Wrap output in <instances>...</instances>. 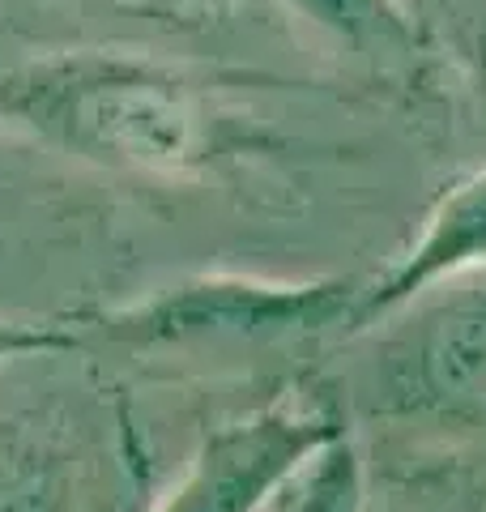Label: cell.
Listing matches in <instances>:
<instances>
[{"label":"cell","mask_w":486,"mask_h":512,"mask_svg":"<svg viewBox=\"0 0 486 512\" xmlns=\"http://www.w3.org/2000/svg\"><path fill=\"white\" fill-rule=\"evenodd\" d=\"M0 124L99 167L180 171L209 146L197 90L128 52H52L0 64Z\"/></svg>","instance_id":"obj_1"},{"label":"cell","mask_w":486,"mask_h":512,"mask_svg":"<svg viewBox=\"0 0 486 512\" xmlns=\"http://www.w3.org/2000/svg\"><path fill=\"white\" fill-rule=\"evenodd\" d=\"M354 282H248L209 278L158 295L145 308L111 320V338L124 342H197V338H290L320 333L354 316Z\"/></svg>","instance_id":"obj_2"},{"label":"cell","mask_w":486,"mask_h":512,"mask_svg":"<svg viewBox=\"0 0 486 512\" xmlns=\"http://www.w3.org/2000/svg\"><path fill=\"white\" fill-rule=\"evenodd\" d=\"M333 436H342V423L312 410L273 406L252 414L205 444L162 512H261Z\"/></svg>","instance_id":"obj_3"},{"label":"cell","mask_w":486,"mask_h":512,"mask_svg":"<svg viewBox=\"0 0 486 512\" xmlns=\"http://www.w3.org/2000/svg\"><path fill=\"white\" fill-rule=\"evenodd\" d=\"M478 265H486V171L465 175L431 205L418 244L405 252L397 269H388L384 282H376L371 291H359L350 320L367 325V320L401 308L418 291H427L431 282L465 274V269Z\"/></svg>","instance_id":"obj_4"},{"label":"cell","mask_w":486,"mask_h":512,"mask_svg":"<svg viewBox=\"0 0 486 512\" xmlns=\"http://www.w3.org/2000/svg\"><path fill=\"white\" fill-rule=\"evenodd\" d=\"M299 474V487L282 491V512H363V461L346 431L312 453Z\"/></svg>","instance_id":"obj_5"},{"label":"cell","mask_w":486,"mask_h":512,"mask_svg":"<svg viewBox=\"0 0 486 512\" xmlns=\"http://www.w3.org/2000/svg\"><path fill=\"white\" fill-rule=\"evenodd\" d=\"M312 22L337 30L354 43L363 39H405V22L393 0H295Z\"/></svg>","instance_id":"obj_6"},{"label":"cell","mask_w":486,"mask_h":512,"mask_svg":"<svg viewBox=\"0 0 486 512\" xmlns=\"http://www.w3.org/2000/svg\"><path fill=\"white\" fill-rule=\"evenodd\" d=\"M73 346L69 333L52 325H18V320H0V359H22V355H43V350H64Z\"/></svg>","instance_id":"obj_7"},{"label":"cell","mask_w":486,"mask_h":512,"mask_svg":"<svg viewBox=\"0 0 486 512\" xmlns=\"http://www.w3.org/2000/svg\"><path fill=\"white\" fill-rule=\"evenodd\" d=\"M261 512H282V500H269V504H265Z\"/></svg>","instance_id":"obj_8"},{"label":"cell","mask_w":486,"mask_h":512,"mask_svg":"<svg viewBox=\"0 0 486 512\" xmlns=\"http://www.w3.org/2000/svg\"><path fill=\"white\" fill-rule=\"evenodd\" d=\"M197 5H222V0H197Z\"/></svg>","instance_id":"obj_9"}]
</instances>
